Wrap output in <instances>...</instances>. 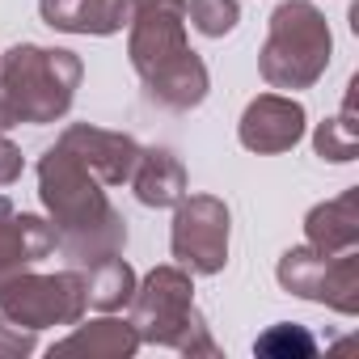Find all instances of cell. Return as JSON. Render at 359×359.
<instances>
[{"mask_svg": "<svg viewBox=\"0 0 359 359\" xmlns=\"http://www.w3.org/2000/svg\"><path fill=\"white\" fill-rule=\"evenodd\" d=\"M85 64L64 47L18 43L0 55V135L22 123H55L72 110Z\"/></svg>", "mask_w": 359, "mask_h": 359, "instance_id": "cell-2", "label": "cell"}, {"mask_svg": "<svg viewBox=\"0 0 359 359\" xmlns=\"http://www.w3.org/2000/svg\"><path fill=\"white\" fill-rule=\"evenodd\" d=\"M187 18L195 22L199 34L224 39L241 22V0H187Z\"/></svg>", "mask_w": 359, "mask_h": 359, "instance_id": "cell-19", "label": "cell"}, {"mask_svg": "<svg viewBox=\"0 0 359 359\" xmlns=\"http://www.w3.org/2000/svg\"><path fill=\"white\" fill-rule=\"evenodd\" d=\"M254 351H258V355H275V359H304V355L317 351V338H313L304 325L283 321V325H271V330L254 342Z\"/></svg>", "mask_w": 359, "mask_h": 359, "instance_id": "cell-20", "label": "cell"}, {"mask_svg": "<svg viewBox=\"0 0 359 359\" xmlns=\"http://www.w3.org/2000/svg\"><path fill=\"white\" fill-rule=\"evenodd\" d=\"M229 208L216 195H182L173 203V233L169 250L177 266H187L191 275H220L229 262Z\"/></svg>", "mask_w": 359, "mask_h": 359, "instance_id": "cell-7", "label": "cell"}, {"mask_svg": "<svg viewBox=\"0 0 359 359\" xmlns=\"http://www.w3.org/2000/svg\"><path fill=\"white\" fill-rule=\"evenodd\" d=\"M135 351H140V334L123 317L76 325L64 342H55V355H89V359H131Z\"/></svg>", "mask_w": 359, "mask_h": 359, "instance_id": "cell-16", "label": "cell"}, {"mask_svg": "<svg viewBox=\"0 0 359 359\" xmlns=\"http://www.w3.org/2000/svg\"><path fill=\"white\" fill-rule=\"evenodd\" d=\"M304 237L321 254H342L359 245V187L342 191L330 203H317L304 216Z\"/></svg>", "mask_w": 359, "mask_h": 359, "instance_id": "cell-14", "label": "cell"}, {"mask_svg": "<svg viewBox=\"0 0 359 359\" xmlns=\"http://www.w3.org/2000/svg\"><path fill=\"white\" fill-rule=\"evenodd\" d=\"M334 55L330 22L309 0H283L271 13L266 43L258 51V72L271 89H313Z\"/></svg>", "mask_w": 359, "mask_h": 359, "instance_id": "cell-4", "label": "cell"}, {"mask_svg": "<svg viewBox=\"0 0 359 359\" xmlns=\"http://www.w3.org/2000/svg\"><path fill=\"white\" fill-rule=\"evenodd\" d=\"M300 135H304V106L287 93H258L237 123V140L250 152H287L300 144Z\"/></svg>", "mask_w": 359, "mask_h": 359, "instance_id": "cell-10", "label": "cell"}, {"mask_svg": "<svg viewBox=\"0 0 359 359\" xmlns=\"http://www.w3.org/2000/svg\"><path fill=\"white\" fill-rule=\"evenodd\" d=\"M208 89H212V81H208V64L195 55V51H187V55H177V60H169L165 68H156L152 76H144V93H148V102H156L161 110H195L203 97H208Z\"/></svg>", "mask_w": 359, "mask_h": 359, "instance_id": "cell-13", "label": "cell"}, {"mask_svg": "<svg viewBox=\"0 0 359 359\" xmlns=\"http://www.w3.org/2000/svg\"><path fill=\"white\" fill-rule=\"evenodd\" d=\"M127 182L144 208H173L187 195V169L169 148H140V161Z\"/></svg>", "mask_w": 359, "mask_h": 359, "instance_id": "cell-15", "label": "cell"}, {"mask_svg": "<svg viewBox=\"0 0 359 359\" xmlns=\"http://www.w3.org/2000/svg\"><path fill=\"white\" fill-rule=\"evenodd\" d=\"M60 250V233L51 220L18 212L9 199H0V275L30 271L34 262Z\"/></svg>", "mask_w": 359, "mask_h": 359, "instance_id": "cell-11", "label": "cell"}, {"mask_svg": "<svg viewBox=\"0 0 359 359\" xmlns=\"http://www.w3.org/2000/svg\"><path fill=\"white\" fill-rule=\"evenodd\" d=\"M275 275H279V287L300 300L330 304L346 317L359 313V254L355 250L321 254L313 245H296L279 258Z\"/></svg>", "mask_w": 359, "mask_h": 359, "instance_id": "cell-6", "label": "cell"}, {"mask_svg": "<svg viewBox=\"0 0 359 359\" xmlns=\"http://www.w3.org/2000/svg\"><path fill=\"white\" fill-rule=\"evenodd\" d=\"M64 152H72L102 187H123L135 161H140V144L123 131H106V127H89V123H72L60 140Z\"/></svg>", "mask_w": 359, "mask_h": 359, "instance_id": "cell-9", "label": "cell"}, {"mask_svg": "<svg viewBox=\"0 0 359 359\" xmlns=\"http://www.w3.org/2000/svg\"><path fill=\"white\" fill-rule=\"evenodd\" d=\"M39 13L51 30L64 34H118L131 13L135 0H39Z\"/></svg>", "mask_w": 359, "mask_h": 359, "instance_id": "cell-12", "label": "cell"}, {"mask_svg": "<svg viewBox=\"0 0 359 359\" xmlns=\"http://www.w3.org/2000/svg\"><path fill=\"white\" fill-rule=\"evenodd\" d=\"M22 177V148L0 135V187H13Z\"/></svg>", "mask_w": 359, "mask_h": 359, "instance_id": "cell-22", "label": "cell"}, {"mask_svg": "<svg viewBox=\"0 0 359 359\" xmlns=\"http://www.w3.org/2000/svg\"><path fill=\"white\" fill-rule=\"evenodd\" d=\"M39 195L60 233V250L72 266H89L97 258L123 254L127 224L110 208L97 177L60 144L39 156Z\"/></svg>", "mask_w": 359, "mask_h": 359, "instance_id": "cell-1", "label": "cell"}, {"mask_svg": "<svg viewBox=\"0 0 359 359\" xmlns=\"http://www.w3.org/2000/svg\"><path fill=\"white\" fill-rule=\"evenodd\" d=\"M81 271H85V296H89L93 309L118 313V309L131 304L140 279H135V271H131L127 258L110 254V258H97V262H89V266H81Z\"/></svg>", "mask_w": 359, "mask_h": 359, "instance_id": "cell-17", "label": "cell"}, {"mask_svg": "<svg viewBox=\"0 0 359 359\" xmlns=\"http://www.w3.org/2000/svg\"><path fill=\"white\" fill-rule=\"evenodd\" d=\"M127 321L140 334V342L173 346L177 355H191V359L195 355H203V359L220 355L203 313L195 309V283H191L187 266H156V271H148L144 283H135Z\"/></svg>", "mask_w": 359, "mask_h": 359, "instance_id": "cell-3", "label": "cell"}, {"mask_svg": "<svg viewBox=\"0 0 359 359\" xmlns=\"http://www.w3.org/2000/svg\"><path fill=\"white\" fill-rule=\"evenodd\" d=\"M34 346H39L34 330L18 325V321H9V317H0V359H22V355H30Z\"/></svg>", "mask_w": 359, "mask_h": 359, "instance_id": "cell-21", "label": "cell"}, {"mask_svg": "<svg viewBox=\"0 0 359 359\" xmlns=\"http://www.w3.org/2000/svg\"><path fill=\"white\" fill-rule=\"evenodd\" d=\"M89 309L85 296V271H60V275H34V271H13L0 275V317H9L26 330H47V325H76Z\"/></svg>", "mask_w": 359, "mask_h": 359, "instance_id": "cell-5", "label": "cell"}, {"mask_svg": "<svg viewBox=\"0 0 359 359\" xmlns=\"http://www.w3.org/2000/svg\"><path fill=\"white\" fill-rule=\"evenodd\" d=\"M127 55L131 68L144 76H152L156 68H165L169 60L187 55V0H135V13L127 22Z\"/></svg>", "mask_w": 359, "mask_h": 359, "instance_id": "cell-8", "label": "cell"}, {"mask_svg": "<svg viewBox=\"0 0 359 359\" xmlns=\"http://www.w3.org/2000/svg\"><path fill=\"white\" fill-rule=\"evenodd\" d=\"M355 89H359V81H351V85H346V102H342V110H338L334 118H325V123H321V127L313 131V148H317V156H321V161L346 165V161H355V152H359Z\"/></svg>", "mask_w": 359, "mask_h": 359, "instance_id": "cell-18", "label": "cell"}]
</instances>
